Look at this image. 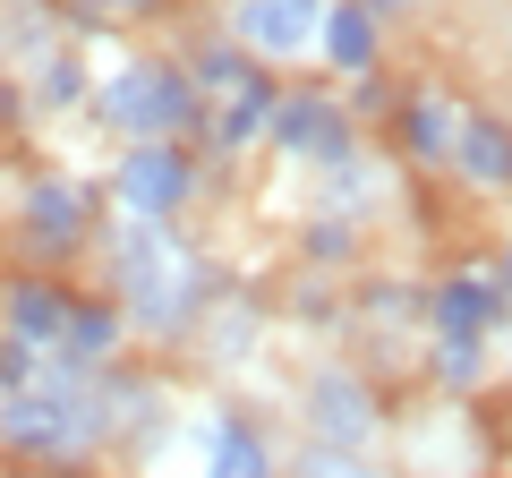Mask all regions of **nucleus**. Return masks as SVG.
I'll return each mask as SVG.
<instances>
[{
	"instance_id": "5",
	"label": "nucleus",
	"mask_w": 512,
	"mask_h": 478,
	"mask_svg": "<svg viewBox=\"0 0 512 478\" xmlns=\"http://www.w3.org/2000/svg\"><path fill=\"white\" fill-rule=\"evenodd\" d=\"M205 188H214V163L188 137H137V146H111L103 163V205L120 222H188Z\"/></svg>"
},
{
	"instance_id": "7",
	"label": "nucleus",
	"mask_w": 512,
	"mask_h": 478,
	"mask_svg": "<svg viewBox=\"0 0 512 478\" xmlns=\"http://www.w3.org/2000/svg\"><path fill=\"white\" fill-rule=\"evenodd\" d=\"M367 146V129L350 120V103H342V86H308V77H282V94H274V120H265V154H274L282 171H325V163H342V154H359Z\"/></svg>"
},
{
	"instance_id": "25",
	"label": "nucleus",
	"mask_w": 512,
	"mask_h": 478,
	"mask_svg": "<svg viewBox=\"0 0 512 478\" xmlns=\"http://www.w3.org/2000/svg\"><path fill=\"white\" fill-rule=\"evenodd\" d=\"M342 103H350V120L367 129V120H393L402 94H393V77H384V69H367V77H350V86H342Z\"/></svg>"
},
{
	"instance_id": "17",
	"label": "nucleus",
	"mask_w": 512,
	"mask_h": 478,
	"mask_svg": "<svg viewBox=\"0 0 512 478\" xmlns=\"http://www.w3.org/2000/svg\"><path fill=\"white\" fill-rule=\"evenodd\" d=\"M9 77H18V94H26V120H77L86 94H94V60H86V43H69V35H60L52 52H35L26 69H9Z\"/></svg>"
},
{
	"instance_id": "9",
	"label": "nucleus",
	"mask_w": 512,
	"mask_h": 478,
	"mask_svg": "<svg viewBox=\"0 0 512 478\" xmlns=\"http://www.w3.org/2000/svg\"><path fill=\"white\" fill-rule=\"evenodd\" d=\"M69 308H77L69 274H35V265H9V274H0V342L35 350V359H60Z\"/></svg>"
},
{
	"instance_id": "26",
	"label": "nucleus",
	"mask_w": 512,
	"mask_h": 478,
	"mask_svg": "<svg viewBox=\"0 0 512 478\" xmlns=\"http://www.w3.org/2000/svg\"><path fill=\"white\" fill-rule=\"evenodd\" d=\"M77 9H94V18H103L111 35H128V26H154V18H171L180 0H77Z\"/></svg>"
},
{
	"instance_id": "16",
	"label": "nucleus",
	"mask_w": 512,
	"mask_h": 478,
	"mask_svg": "<svg viewBox=\"0 0 512 478\" xmlns=\"http://www.w3.org/2000/svg\"><path fill=\"white\" fill-rule=\"evenodd\" d=\"M316 69H325L333 86L384 69V9H376V0H325V26H316Z\"/></svg>"
},
{
	"instance_id": "14",
	"label": "nucleus",
	"mask_w": 512,
	"mask_h": 478,
	"mask_svg": "<svg viewBox=\"0 0 512 478\" xmlns=\"http://www.w3.org/2000/svg\"><path fill=\"white\" fill-rule=\"evenodd\" d=\"M453 137H461V103L444 86H410L393 103V120H384V154L410 163V171H444L453 163Z\"/></svg>"
},
{
	"instance_id": "23",
	"label": "nucleus",
	"mask_w": 512,
	"mask_h": 478,
	"mask_svg": "<svg viewBox=\"0 0 512 478\" xmlns=\"http://www.w3.org/2000/svg\"><path fill=\"white\" fill-rule=\"evenodd\" d=\"M427 385L444 393V402H470L478 385H487V368H495V342H427Z\"/></svg>"
},
{
	"instance_id": "3",
	"label": "nucleus",
	"mask_w": 512,
	"mask_h": 478,
	"mask_svg": "<svg viewBox=\"0 0 512 478\" xmlns=\"http://www.w3.org/2000/svg\"><path fill=\"white\" fill-rule=\"evenodd\" d=\"M111 205H103V180L86 171H60V163H35L18 188H9V265H35V274H69V265L94 257V239H103Z\"/></svg>"
},
{
	"instance_id": "1",
	"label": "nucleus",
	"mask_w": 512,
	"mask_h": 478,
	"mask_svg": "<svg viewBox=\"0 0 512 478\" xmlns=\"http://www.w3.org/2000/svg\"><path fill=\"white\" fill-rule=\"evenodd\" d=\"M86 265H103V291L120 299L128 342H146V350H188V333H197L205 299L222 282V265L197 248L188 222H120L111 214Z\"/></svg>"
},
{
	"instance_id": "28",
	"label": "nucleus",
	"mask_w": 512,
	"mask_h": 478,
	"mask_svg": "<svg viewBox=\"0 0 512 478\" xmlns=\"http://www.w3.org/2000/svg\"><path fill=\"white\" fill-rule=\"evenodd\" d=\"M504 120H512V111H504Z\"/></svg>"
},
{
	"instance_id": "12",
	"label": "nucleus",
	"mask_w": 512,
	"mask_h": 478,
	"mask_svg": "<svg viewBox=\"0 0 512 478\" xmlns=\"http://www.w3.org/2000/svg\"><path fill=\"white\" fill-rule=\"evenodd\" d=\"M274 94H282V77H274V69H256L248 86L214 94V103H205V120H197V154H205L214 171H239L248 154H265V120H274Z\"/></svg>"
},
{
	"instance_id": "6",
	"label": "nucleus",
	"mask_w": 512,
	"mask_h": 478,
	"mask_svg": "<svg viewBox=\"0 0 512 478\" xmlns=\"http://www.w3.org/2000/svg\"><path fill=\"white\" fill-rule=\"evenodd\" d=\"M299 427H308V444H333V453H376L384 427H393V402H384V385L359 368V359H316L308 376H299Z\"/></svg>"
},
{
	"instance_id": "15",
	"label": "nucleus",
	"mask_w": 512,
	"mask_h": 478,
	"mask_svg": "<svg viewBox=\"0 0 512 478\" xmlns=\"http://www.w3.org/2000/svg\"><path fill=\"white\" fill-rule=\"evenodd\" d=\"M384 197H393V154L384 146H359V154H342V163H325V171H308V214H342V222H376L384 214Z\"/></svg>"
},
{
	"instance_id": "22",
	"label": "nucleus",
	"mask_w": 512,
	"mask_h": 478,
	"mask_svg": "<svg viewBox=\"0 0 512 478\" xmlns=\"http://www.w3.org/2000/svg\"><path fill=\"white\" fill-rule=\"evenodd\" d=\"M367 257V231L342 214H308L299 222V274H350Z\"/></svg>"
},
{
	"instance_id": "13",
	"label": "nucleus",
	"mask_w": 512,
	"mask_h": 478,
	"mask_svg": "<svg viewBox=\"0 0 512 478\" xmlns=\"http://www.w3.org/2000/svg\"><path fill=\"white\" fill-rule=\"evenodd\" d=\"M512 325V299L487 282V265H453L427 282V342H495Z\"/></svg>"
},
{
	"instance_id": "20",
	"label": "nucleus",
	"mask_w": 512,
	"mask_h": 478,
	"mask_svg": "<svg viewBox=\"0 0 512 478\" xmlns=\"http://www.w3.org/2000/svg\"><path fill=\"white\" fill-rule=\"evenodd\" d=\"M444 171L461 188H478V197H512V120L504 111H461V137H453Z\"/></svg>"
},
{
	"instance_id": "8",
	"label": "nucleus",
	"mask_w": 512,
	"mask_h": 478,
	"mask_svg": "<svg viewBox=\"0 0 512 478\" xmlns=\"http://www.w3.org/2000/svg\"><path fill=\"white\" fill-rule=\"evenodd\" d=\"M265 333H274V308H265L248 282H214V299H205L188 350H197L214 376H239V368H256V359H265Z\"/></svg>"
},
{
	"instance_id": "4",
	"label": "nucleus",
	"mask_w": 512,
	"mask_h": 478,
	"mask_svg": "<svg viewBox=\"0 0 512 478\" xmlns=\"http://www.w3.org/2000/svg\"><path fill=\"white\" fill-rule=\"evenodd\" d=\"M77 120H94L111 146H137V137H188L197 146L205 94L180 52H120L111 69H94V94Z\"/></svg>"
},
{
	"instance_id": "27",
	"label": "nucleus",
	"mask_w": 512,
	"mask_h": 478,
	"mask_svg": "<svg viewBox=\"0 0 512 478\" xmlns=\"http://www.w3.org/2000/svg\"><path fill=\"white\" fill-rule=\"evenodd\" d=\"M9 478H43V470H9Z\"/></svg>"
},
{
	"instance_id": "11",
	"label": "nucleus",
	"mask_w": 512,
	"mask_h": 478,
	"mask_svg": "<svg viewBox=\"0 0 512 478\" xmlns=\"http://www.w3.org/2000/svg\"><path fill=\"white\" fill-rule=\"evenodd\" d=\"M197 444H205L197 478H291V461H282L274 427L256 419L248 402H214V410L197 419Z\"/></svg>"
},
{
	"instance_id": "24",
	"label": "nucleus",
	"mask_w": 512,
	"mask_h": 478,
	"mask_svg": "<svg viewBox=\"0 0 512 478\" xmlns=\"http://www.w3.org/2000/svg\"><path fill=\"white\" fill-rule=\"evenodd\" d=\"M291 478H376V461L367 453H333V444H299Z\"/></svg>"
},
{
	"instance_id": "2",
	"label": "nucleus",
	"mask_w": 512,
	"mask_h": 478,
	"mask_svg": "<svg viewBox=\"0 0 512 478\" xmlns=\"http://www.w3.org/2000/svg\"><path fill=\"white\" fill-rule=\"evenodd\" d=\"M0 461L9 470H43V478H77L94 461H111L94 376L60 368V359H35L18 385H0Z\"/></svg>"
},
{
	"instance_id": "21",
	"label": "nucleus",
	"mask_w": 512,
	"mask_h": 478,
	"mask_svg": "<svg viewBox=\"0 0 512 478\" xmlns=\"http://www.w3.org/2000/svg\"><path fill=\"white\" fill-rule=\"evenodd\" d=\"M180 60H188V77H197V94H205V103H214V94H231V86H248V77L265 69V60H256L239 35H222V26H214L205 43H188Z\"/></svg>"
},
{
	"instance_id": "18",
	"label": "nucleus",
	"mask_w": 512,
	"mask_h": 478,
	"mask_svg": "<svg viewBox=\"0 0 512 478\" xmlns=\"http://www.w3.org/2000/svg\"><path fill=\"white\" fill-rule=\"evenodd\" d=\"M350 316H359V325L376 333L384 350L427 342V282H410V274H359V291H350Z\"/></svg>"
},
{
	"instance_id": "19",
	"label": "nucleus",
	"mask_w": 512,
	"mask_h": 478,
	"mask_svg": "<svg viewBox=\"0 0 512 478\" xmlns=\"http://www.w3.org/2000/svg\"><path fill=\"white\" fill-rule=\"evenodd\" d=\"M128 350H137V342H128V316H120V299H111L103 291V282H94V291H86V282H77V308H69V333H60V368H111V359H128Z\"/></svg>"
},
{
	"instance_id": "10",
	"label": "nucleus",
	"mask_w": 512,
	"mask_h": 478,
	"mask_svg": "<svg viewBox=\"0 0 512 478\" xmlns=\"http://www.w3.org/2000/svg\"><path fill=\"white\" fill-rule=\"evenodd\" d=\"M316 26H325V0H222V35H239L265 69L316 60Z\"/></svg>"
}]
</instances>
